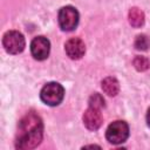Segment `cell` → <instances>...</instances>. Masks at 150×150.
I'll return each instance as SVG.
<instances>
[{
	"label": "cell",
	"instance_id": "7",
	"mask_svg": "<svg viewBox=\"0 0 150 150\" xmlns=\"http://www.w3.org/2000/svg\"><path fill=\"white\" fill-rule=\"evenodd\" d=\"M64 49H66L67 55L70 59H73V60L81 59L84 55V53H86L84 42L81 39H79V38H73V39L68 40L66 42Z\"/></svg>",
	"mask_w": 150,
	"mask_h": 150
},
{
	"label": "cell",
	"instance_id": "13",
	"mask_svg": "<svg viewBox=\"0 0 150 150\" xmlns=\"http://www.w3.org/2000/svg\"><path fill=\"white\" fill-rule=\"evenodd\" d=\"M89 107L101 109L102 107H104V98H103L100 94L95 93V94L91 95L90 98H89Z\"/></svg>",
	"mask_w": 150,
	"mask_h": 150
},
{
	"label": "cell",
	"instance_id": "5",
	"mask_svg": "<svg viewBox=\"0 0 150 150\" xmlns=\"http://www.w3.org/2000/svg\"><path fill=\"white\" fill-rule=\"evenodd\" d=\"M79 23V13L71 6L62 7L59 12V25L63 30H73Z\"/></svg>",
	"mask_w": 150,
	"mask_h": 150
},
{
	"label": "cell",
	"instance_id": "9",
	"mask_svg": "<svg viewBox=\"0 0 150 150\" xmlns=\"http://www.w3.org/2000/svg\"><path fill=\"white\" fill-rule=\"evenodd\" d=\"M102 89L103 91L109 95V96H115L118 94L120 91V84H118V81L115 79V77H105L103 81H102Z\"/></svg>",
	"mask_w": 150,
	"mask_h": 150
},
{
	"label": "cell",
	"instance_id": "11",
	"mask_svg": "<svg viewBox=\"0 0 150 150\" xmlns=\"http://www.w3.org/2000/svg\"><path fill=\"white\" fill-rule=\"evenodd\" d=\"M134 66L138 71H144L150 67V62L144 56H136L134 59Z\"/></svg>",
	"mask_w": 150,
	"mask_h": 150
},
{
	"label": "cell",
	"instance_id": "6",
	"mask_svg": "<svg viewBox=\"0 0 150 150\" xmlns=\"http://www.w3.org/2000/svg\"><path fill=\"white\" fill-rule=\"evenodd\" d=\"M50 50L49 41L43 36H36L30 43V53L36 60H45L48 57Z\"/></svg>",
	"mask_w": 150,
	"mask_h": 150
},
{
	"label": "cell",
	"instance_id": "8",
	"mask_svg": "<svg viewBox=\"0 0 150 150\" xmlns=\"http://www.w3.org/2000/svg\"><path fill=\"white\" fill-rule=\"evenodd\" d=\"M83 123L89 130H97L102 124V115L100 109L89 107L83 114Z\"/></svg>",
	"mask_w": 150,
	"mask_h": 150
},
{
	"label": "cell",
	"instance_id": "4",
	"mask_svg": "<svg viewBox=\"0 0 150 150\" xmlns=\"http://www.w3.org/2000/svg\"><path fill=\"white\" fill-rule=\"evenodd\" d=\"M2 45L9 54H19L25 48V38L18 30H9L4 35Z\"/></svg>",
	"mask_w": 150,
	"mask_h": 150
},
{
	"label": "cell",
	"instance_id": "12",
	"mask_svg": "<svg viewBox=\"0 0 150 150\" xmlns=\"http://www.w3.org/2000/svg\"><path fill=\"white\" fill-rule=\"evenodd\" d=\"M150 46V41L145 35H138L135 40V47L139 50H146Z\"/></svg>",
	"mask_w": 150,
	"mask_h": 150
},
{
	"label": "cell",
	"instance_id": "14",
	"mask_svg": "<svg viewBox=\"0 0 150 150\" xmlns=\"http://www.w3.org/2000/svg\"><path fill=\"white\" fill-rule=\"evenodd\" d=\"M146 122H148V125L150 127V108H149L148 114H146Z\"/></svg>",
	"mask_w": 150,
	"mask_h": 150
},
{
	"label": "cell",
	"instance_id": "10",
	"mask_svg": "<svg viewBox=\"0 0 150 150\" xmlns=\"http://www.w3.org/2000/svg\"><path fill=\"white\" fill-rule=\"evenodd\" d=\"M129 22L132 27H141L144 23V13L139 8L132 7L129 11Z\"/></svg>",
	"mask_w": 150,
	"mask_h": 150
},
{
	"label": "cell",
	"instance_id": "2",
	"mask_svg": "<svg viewBox=\"0 0 150 150\" xmlns=\"http://www.w3.org/2000/svg\"><path fill=\"white\" fill-rule=\"evenodd\" d=\"M64 89L57 82H49L47 83L40 93L41 100L48 105H57L63 100Z\"/></svg>",
	"mask_w": 150,
	"mask_h": 150
},
{
	"label": "cell",
	"instance_id": "1",
	"mask_svg": "<svg viewBox=\"0 0 150 150\" xmlns=\"http://www.w3.org/2000/svg\"><path fill=\"white\" fill-rule=\"evenodd\" d=\"M42 135L43 124L41 118L34 112H28L19 123L15 146L19 149H33L40 144Z\"/></svg>",
	"mask_w": 150,
	"mask_h": 150
},
{
	"label": "cell",
	"instance_id": "3",
	"mask_svg": "<svg viewBox=\"0 0 150 150\" xmlns=\"http://www.w3.org/2000/svg\"><path fill=\"white\" fill-rule=\"evenodd\" d=\"M129 136V127L124 121H115L112 122L105 132L107 139L112 144H120L127 141Z\"/></svg>",
	"mask_w": 150,
	"mask_h": 150
}]
</instances>
